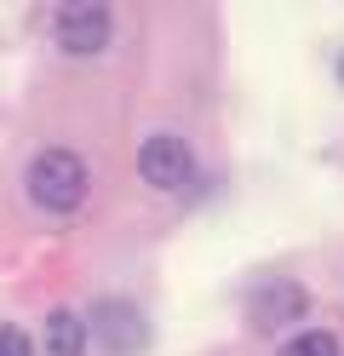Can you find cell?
Returning <instances> with one entry per match:
<instances>
[{"mask_svg": "<svg viewBox=\"0 0 344 356\" xmlns=\"http://www.w3.org/2000/svg\"><path fill=\"white\" fill-rule=\"evenodd\" d=\"M310 310V293L298 282H287V276H270V282H259L247 293V322L259 327V333H275V327H287V322H298Z\"/></svg>", "mask_w": 344, "mask_h": 356, "instance_id": "3", "label": "cell"}, {"mask_svg": "<svg viewBox=\"0 0 344 356\" xmlns=\"http://www.w3.org/2000/svg\"><path fill=\"white\" fill-rule=\"evenodd\" d=\"M92 327H98V339H104L109 356H132V350L149 345V322L138 316V305H115V299H104L98 310H92Z\"/></svg>", "mask_w": 344, "mask_h": 356, "instance_id": "5", "label": "cell"}, {"mask_svg": "<svg viewBox=\"0 0 344 356\" xmlns=\"http://www.w3.org/2000/svg\"><path fill=\"white\" fill-rule=\"evenodd\" d=\"M40 356H86V316L75 310H52L40 333Z\"/></svg>", "mask_w": 344, "mask_h": 356, "instance_id": "6", "label": "cell"}, {"mask_svg": "<svg viewBox=\"0 0 344 356\" xmlns=\"http://www.w3.org/2000/svg\"><path fill=\"white\" fill-rule=\"evenodd\" d=\"M0 356H29V333L12 327V322H0Z\"/></svg>", "mask_w": 344, "mask_h": 356, "instance_id": "8", "label": "cell"}, {"mask_svg": "<svg viewBox=\"0 0 344 356\" xmlns=\"http://www.w3.org/2000/svg\"><path fill=\"white\" fill-rule=\"evenodd\" d=\"M338 81H344V58H338Z\"/></svg>", "mask_w": 344, "mask_h": 356, "instance_id": "9", "label": "cell"}, {"mask_svg": "<svg viewBox=\"0 0 344 356\" xmlns=\"http://www.w3.org/2000/svg\"><path fill=\"white\" fill-rule=\"evenodd\" d=\"M109 40H115V12L109 6L81 0V6H63L58 12V47L69 58H92V52H104Z\"/></svg>", "mask_w": 344, "mask_h": 356, "instance_id": "4", "label": "cell"}, {"mask_svg": "<svg viewBox=\"0 0 344 356\" xmlns=\"http://www.w3.org/2000/svg\"><path fill=\"white\" fill-rule=\"evenodd\" d=\"M138 178H144L149 190H183L195 178L190 144H183L178 132H155V138H144V149H138Z\"/></svg>", "mask_w": 344, "mask_h": 356, "instance_id": "2", "label": "cell"}, {"mask_svg": "<svg viewBox=\"0 0 344 356\" xmlns=\"http://www.w3.org/2000/svg\"><path fill=\"white\" fill-rule=\"evenodd\" d=\"M86 190H92V178H86V161L75 149H46L35 155V167H29V195L46 207V213H75L86 202Z\"/></svg>", "mask_w": 344, "mask_h": 356, "instance_id": "1", "label": "cell"}, {"mask_svg": "<svg viewBox=\"0 0 344 356\" xmlns=\"http://www.w3.org/2000/svg\"><path fill=\"white\" fill-rule=\"evenodd\" d=\"M281 356H338V339H333V333H321V327H304L298 339L281 345Z\"/></svg>", "mask_w": 344, "mask_h": 356, "instance_id": "7", "label": "cell"}]
</instances>
